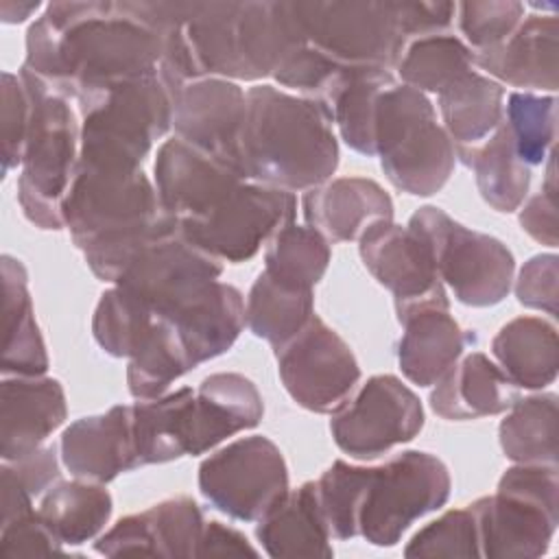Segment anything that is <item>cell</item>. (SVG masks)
I'll return each instance as SVG.
<instances>
[{
  "label": "cell",
  "mask_w": 559,
  "mask_h": 559,
  "mask_svg": "<svg viewBox=\"0 0 559 559\" xmlns=\"http://www.w3.org/2000/svg\"><path fill=\"white\" fill-rule=\"evenodd\" d=\"M162 37L142 2H50L26 31L20 72L90 109L109 90L153 74Z\"/></svg>",
  "instance_id": "cell-1"
},
{
  "label": "cell",
  "mask_w": 559,
  "mask_h": 559,
  "mask_svg": "<svg viewBox=\"0 0 559 559\" xmlns=\"http://www.w3.org/2000/svg\"><path fill=\"white\" fill-rule=\"evenodd\" d=\"M330 109L273 85L247 90L236 164L255 183L308 192L338 168V140Z\"/></svg>",
  "instance_id": "cell-2"
},
{
  "label": "cell",
  "mask_w": 559,
  "mask_h": 559,
  "mask_svg": "<svg viewBox=\"0 0 559 559\" xmlns=\"http://www.w3.org/2000/svg\"><path fill=\"white\" fill-rule=\"evenodd\" d=\"M183 39L201 76L260 81L306 46L293 2H190Z\"/></svg>",
  "instance_id": "cell-3"
},
{
  "label": "cell",
  "mask_w": 559,
  "mask_h": 559,
  "mask_svg": "<svg viewBox=\"0 0 559 559\" xmlns=\"http://www.w3.org/2000/svg\"><path fill=\"white\" fill-rule=\"evenodd\" d=\"M33 98L31 129L17 177V201L39 229L59 231L63 199L74 179L81 153V122L70 100L52 94L37 79L17 72Z\"/></svg>",
  "instance_id": "cell-4"
},
{
  "label": "cell",
  "mask_w": 559,
  "mask_h": 559,
  "mask_svg": "<svg viewBox=\"0 0 559 559\" xmlns=\"http://www.w3.org/2000/svg\"><path fill=\"white\" fill-rule=\"evenodd\" d=\"M376 155L386 179L413 197L439 192L456 164L445 129L430 98L404 83L380 94L376 107Z\"/></svg>",
  "instance_id": "cell-5"
},
{
  "label": "cell",
  "mask_w": 559,
  "mask_h": 559,
  "mask_svg": "<svg viewBox=\"0 0 559 559\" xmlns=\"http://www.w3.org/2000/svg\"><path fill=\"white\" fill-rule=\"evenodd\" d=\"M175 92L157 72L109 90L81 116L79 162L140 170L173 127Z\"/></svg>",
  "instance_id": "cell-6"
},
{
  "label": "cell",
  "mask_w": 559,
  "mask_h": 559,
  "mask_svg": "<svg viewBox=\"0 0 559 559\" xmlns=\"http://www.w3.org/2000/svg\"><path fill=\"white\" fill-rule=\"evenodd\" d=\"M406 227L430 247L441 282L461 304L489 308L509 295L515 260L502 240L467 229L435 205L419 207Z\"/></svg>",
  "instance_id": "cell-7"
},
{
  "label": "cell",
  "mask_w": 559,
  "mask_h": 559,
  "mask_svg": "<svg viewBox=\"0 0 559 559\" xmlns=\"http://www.w3.org/2000/svg\"><path fill=\"white\" fill-rule=\"evenodd\" d=\"M450 487L445 463L421 450H406L384 465L369 467L360 535L380 548L395 546L413 522L448 502Z\"/></svg>",
  "instance_id": "cell-8"
},
{
  "label": "cell",
  "mask_w": 559,
  "mask_h": 559,
  "mask_svg": "<svg viewBox=\"0 0 559 559\" xmlns=\"http://www.w3.org/2000/svg\"><path fill=\"white\" fill-rule=\"evenodd\" d=\"M164 212L155 183L142 168L124 170L79 162L63 199V223L81 251L127 234Z\"/></svg>",
  "instance_id": "cell-9"
},
{
  "label": "cell",
  "mask_w": 559,
  "mask_h": 559,
  "mask_svg": "<svg viewBox=\"0 0 559 559\" xmlns=\"http://www.w3.org/2000/svg\"><path fill=\"white\" fill-rule=\"evenodd\" d=\"M310 46L349 70H393L406 46L391 2H293Z\"/></svg>",
  "instance_id": "cell-10"
},
{
  "label": "cell",
  "mask_w": 559,
  "mask_h": 559,
  "mask_svg": "<svg viewBox=\"0 0 559 559\" xmlns=\"http://www.w3.org/2000/svg\"><path fill=\"white\" fill-rule=\"evenodd\" d=\"M199 489L221 513L258 522L288 493V467L269 437L251 435L231 441L199 465Z\"/></svg>",
  "instance_id": "cell-11"
},
{
  "label": "cell",
  "mask_w": 559,
  "mask_h": 559,
  "mask_svg": "<svg viewBox=\"0 0 559 559\" xmlns=\"http://www.w3.org/2000/svg\"><path fill=\"white\" fill-rule=\"evenodd\" d=\"M297 214L293 192L262 186L255 181L240 183L227 199L203 216L181 218V234L221 262L251 260Z\"/></svg>",
  "instance_id": "cell-12"
},
{
  "label": "cell",
  "mask_w": 559,
  "mask_h": 559,
  "mask_svg": "<svg viewBox=\"0 0 559 559\" xmlns=\"http://www.w3.org/2000/svg\"><path fill=\"white\" fill-rule=\"evenodd\" d=\"M275 360L288 395L312 413L338 411L360 380L352 347L317 314L295 336L275 345Z\"/></svg>",
  "instance_id": "cell-13"
},
{
  "label": "cell",
  "mask_w": 559,
  "mask_h": 559,
  "mask_svg": "<svg viewBox=\"0 0 559 559\" xmlns=\"http://www.w3.org/2000/svg\"><path fill=\"white\" fill-rule=\"evenodd\" d=\"M424 428L419 397L391 373L371 376L360 391L332 413L334 443L354 459H376L406 443Z\"/></svg>",
  "instance_id": "cell-14"
},
{
  "label": "cell",
  "mask_w": 559,
  "mask_h": 559,
  "mask_svg": "<svg viewBox=\"0 0 559 559\" xmlns=\"http://www.w3.org/2000/svg\"><path fill=\"white\" fill-rule=\"evenodd\" d=\"M358 251L365 269L391 290L400 323L426 308H450L430 247L406 225L393 218L371 223L358 238Z\"/></svg>",
  "instance_id": "cell-15"
},
{
  "label": "cell",
  "mask_w": 559,
  "mask_h": 559,
  "mask_svg": "<svg viewBox=\"0 0 559 559\" xmlns=\"http://www.w3.org/2000/svg\"><path fill=\"white\" fill-rule=\"evenodd\" d=\"M223 262L190 242L181 229L151 242L116 282L157 317H168L218 280Z\"/></svg>",
  "instance_id": "cell-16"
},
{
  "label": "cell",
  "mask_w": 559,
  "mask_h": 559,
  "mask_svg": "<svg viewBox=\"0 0 559 559\" xmlns=\"http://www.w3.org/2000/svg\"><path fill=\"white\" fill-rule=\"evenodd\" d=\"M153 173L162 207L179 221L207 214L247 181L231 162L177 135L157 148Z\"/></svg>",
  "instance_id": "cell-17"
},
{
  "label": "cell",
  "mask_w": 559,
  "mask_h": 559,
  "mask_svg": "<svg viewBox=\"0 0 559 559\" xmlns=\"http://www.w3.org/2000/svg\"><path fill=\"white\" fill-rule=\"evenodd\" d=\"M203 524L201 507L177 496L120 518L94 542V550L105 557H197Z\"/></svg>",
  "instance_id": "cell-18"
},
{
  "label": "cell",
  "mask_w": 559,
  "mask_h": 559,
  "mask_svg": "<svg viewBox=\"0 0 559 559\" xmlns=\"http://www.w3.org/2000/svg\"><path fill=\"white\" fill-rule=\"evenodd\" d=\"M245 105L247 92L236 81L221 76L188 81L175 94L173 129L188 144L238 166L236 144L245 120Z\"/></svg>",
  "instance_id": "cell-19"
},
{
  "label": "cell",
  "mask_w": 559,
  "mask_h": 559,
  "mask_svg": "<svg viewBox=\"0 0 559 559\" xmlns=\"http://www.w3.org/2000/svg\"><path fill=\"white\" fill-rule=\"evenodd\" d=\"M476 522L480 557L535 559L548 552L559 524V509H548L518 493L496 491L467 507Z\"/></svg>",
  "instance_id": "cell-20"
},
{
  "label": "cell",
  "mask_w": 559,
  "mask_h": 559,
  "mask_svg": "<svg viewBox=\"0 0 559 559\" xmlns=\"http://www.w3.org/2000/svg\"><path fill=\"white\" fill-rule=\"evenodd\" d=\"M61 463L81 480L109 483L140 467L133 439V408L118 404L107 413L72 421L61 435Z\"/></svg>",
  "instance_id": "cell-21"
},
{
  "label": "cell",
  "mask_w": 559,
  "mask_h": 559,
  "mask_svg": "<svg viewBox=\"0 0 559 559\" xmlns=\"http://www.w3.org/2000/svg\"><path fill=\"white\" fill-rule=\"evenodd\" d=\"M68 415L59 380L9 376L0 384V456L13 461L39 448Z\"/></svg>",
  "instance_id": "cell-22"
},
{
  "label": "cell",
  "mask_w": 559,
  "mask_h": 559,
  "mask_svg": "<svg viewBox=\"0 0 559 559\" xmlns=\"http://www.w3.org/2000/svg\"><path fill=\"white\" fill-rule=\"evenodd\" d=\"M559 20L557 13L528 15L498 46L474 52V66L500 85L522 90H557Z\"/></svg>",
  "instance_id": "cell-23"
},
{
  "label": "cell",
  "mask_w": 559,
  "mask_h": 559,
  "mask_svg": "<svg viewBox=\"0 0 559 559\" xmlns=\"http://www.w3.org/2000/svg\"><path fill=\"white\" fill-rule=\"evenodd\" d=\"M306 225L328 242H349L376 221L393 218L389 192L367 177H338L304 192Z\"/></svg>",
  "instance_id": "cell-24"
},
{
  "label": "cell",
  "mask_w": 559,
  "mask_h": 559,
  "mask_svg": "<svg viewBox=\"0 0 559 559\" xmlns=\"http://www.w3.org/2000/svg\"><path fill=\"white\" fill-rule=\"evenodd\" d=\"M518 400V386L483 352L459 358L430 393V408L450 421L500 415Z\"/></svg>",
  "instance_id": "cell-25"
},
{
  "label": "cell",
  "mask_w": 559,
  "mask_h": 559,
  "mask_svg": "<svg viewBox=\"0 0 559 559\" xmlns=\"http://www.w3.org/2000/svg\"><path fill=\"white\" fill-rule=\"evenodd\" d=\"M262 415V395L242 373L221 371L203 378L194 391V432L190 456L216 448L240 430L255 428Z\"/></svg>",
  "instance_id": "cell-26"
},
{
  "label": "cell",
  "mask_w": 559,
  "mask_h": 559,
  "mask_svg": "<svg viewBox=\"0 0 559 559\" xmlns=\"http://www.w3.org/2000/svg\"><path fill=\"white\" fill-rule=\"evenodd\" d=\"M166 319L179 330L197 367L225 354L236 343L245 328V299L236 286L214 280Z\"/></svg>",
  "instance_id": "cell-27"
},
{
  "label": "cell",
  "mask_w": 559,
  "mask_h": 559,
  "mask_svg": "<svg viewBox=\"0 0 559 559\" xmlns=\"http://www.w3.org/2000/svg\"><path fill=\"white\" fill-rule=\"evenodd\" d=\"M255 537L269 557H334L317 480H306L288 493L255 526Z\"/></svg>",
  "instance_id": "cell-28"
},
{
  "label": "cell",
  "mask_w": 559,
  "mask_h": 559,
  "mask_svg": "<svg viewBox=\"0 0 559 559\" xmlns=\"http://www.w3.org/2000/svg\"><path fill=\"white\" fill-rule=\"evenodd\" d=\"M397 343V362L406 380L419 386L435 384L476 341L448 308H426L408 317Z\"/></svg>",
  "instance_id": "cell-29"
},
{
  "label": "cell",
  "mask_w": 559,
  "mask_h": 559,
  "mask_svg": "<svg viewBox=\"0 0 559 559\" xmlns=\"http://www.w3.org/2000/svg\"><path fill=\"white\" fill-rule=\"evenodd\" d=\"M2 378L44 376L48 371V352L28 293V273L22 260L2 255Z\"/></svg>",
  "instance_id": "cell-30"
},
{
  "label": "cell",
  "mask_w": 559,
  "mask_h": 559,
  "mask_svg": "<svg viewBox=\"0 0 559 559\" xmlns=\"http://www.w3.org/2000/svg\"><path fill=\"white\" fill-rule=\"evenodd\" d=\"M443 129L452 140L456 157L465 164L504 118V87L472 70L452 87L439 94Z\"/></svg>",
  "instance_id": "cell-31"
},
{
  "label": "cell",
  "mask_w": 559,
  "mask_h": 559,
  "mask_svg": "<svg viewBox=\"0 0 559 559\" xmlns=\"http://www.w3.org/2000/svg\"><path fill=\"white\" fill-rule=\"evenodd\" d=\"M133 408V439L140 467L190 454L194 432V391L183 386Z\"/></svg>",
  "instance_id": "cell-32"
},
{
  "label": "cell",
  "mask_w": 559,
  "mask_h": 559,
  "mask_svg": "<svg viewBox=\"0 0 559 559\" xmlns=\"http://www.w3.org/2000/svg\"><path fill=\"white\" fill-rule=\"evenodd\" d=\"M498 367L520 389H544L559 369L555 323L542 317H518L500 328L491 341Z\"/></svg>",
  "instance_id": "cell-33"
},
{
  "label": "cell",
  "mask_w": 559,
  "mask_h": 559,
  "mask_svg": "<svg viewBox=\"0 0 559 559\" xmlns=\"http://www.w3.org/2000/svg\"><path fill=\"white\" fill-rule=\"evenodd\" d=\"M111 496L100 483L57 480L37 507L39 515L61 539V544L79 546L94 539L111 518Z\"/></svg>",
  "instance_id": "cell-34"
},
{
  "label": "cell",
  "mask_w": 559,
  "mask_h": 559,
  "mask_svg": "<svg viewBox=\"0 0 559 559\" xmlns=\"http://www.w3.org/2000/svg\"><path fill=\"white\" fill-rule=\"evenodd\" d=\"M465 166L474 170L483 201L496 212H515L524 203L531 186V168L520 159L504 118L498 129L469 153Z\"/></svg>",
  "instance_id": "cell-35"
},
{
  "label": "cell",
  "mask_w": 559,
  "mask_h": 559,
  "mask_svg": "<svg viewBox=\"0 0 559 559\" xmlns=\"http://www.w3.org/2000/svg\"><path fill=\"white\" fill-rule=\"evenodd\" d=\"M194 369L186 343L166 317H157L127 367L129 393L135 400H153L168 393V386Z\"/></svg>",
  "instance_id": "cell-36"
},
{
  "label": "cell",
  "mask_w": 559,
  "mask_h": 559,
  "mask_svg": "<svg viewBox=\"0 0 559 559\" xmlns=\"http://www.w3.org/2000/svg\"><path fill=\"white\" fill-rule=\"evenodd\" d=\"M500 448L513 463H557V395L515 400L498 428Z\"/></svg>",
  "instance_id": "cell-37"
},
{
  "label": "cell",
  "mask_w": 559,
  "mask_h": 559,
  "mask_svg": "<svg viewBox=\"0 0 559 559\" xmlns=\"http://www.w3.org/2000/svg\"><path fill=\"white\" fill-rule=\"evenodd\" d=\"M314 314L312 290L280 284L264 271L249 288L245 323L249 332L273 347L295 336Z\"/></svg>",
  "instance_id": "cell-38"
},
{
  "label": "cell",
  "mask_w": 559,
  "mask_h": 559,
  "mask_svg": "<svg viewBox=\"0 0 559 559\" xmlns=\"http://www.w3.org/2000/svg\"><path fill=\"white\" fill-rule=\"evenodd\" d=\"M395 70L404 85L441 94L474 70V50L448 33L415 37L406 41Z\"/></svg>",
  "instance_id": "cell-39"
},
{
  "label": "cell",
  "mask_w": 559,
  "mask_h": 559,
  "mask_svg": "<svg viewBox=\"0 0 559 559\" xmlns=\"http://www.w3.org/2000/svg\"><path fill=\"white\" fill-rule=\"evenodd\" d=\"M330 242L310 225H284L264 251V273L290 288L312 290L325 275Z\"/></svg>",
  "instance_id": "cell-40"
},
{
  "label": "cell",
  "mask_w": 559,
  "mask_h": 559,
  "mask_svg": "<svg viewBox=\"0 0 559 559\" xmlns=\"http://www.w3.org/2000/svg\"><path fill=\"white\" fill-rule=\"evenodd\" d=\"M395 83L389 70H352L330 105L343 142L367 157L376 155V107L380 94Z\"/></svg>",
  "instance_id": "cell-41"
},
{
  "label": "cell",
  "mask_w": 559,
  "mask_h": 559,
  "mask_svg": "<svg viewBox=\"0 0 559 559\" xmlns=\"http://www.w3.org/2000/svg\"><path fill=\"white\" fill-rule=\"evenodd\" d=\"M157 314L135 295L114 284L105 290L94 308L92 332L105 354L114 358H131Z\"/></svg>",
  "instance_id": "cell-42"
},
{
  "label": "cell",
  "mask_w": 559,
  "mask_h": 559,
  "mask_svg": "<svg viewBox=\"0 0 559 559\" xmlns=\"http://www.w3.org/2000/svg\"><path fill=\"white\" fill-rule=\"evenodd\" d=\"M504 124L513 138L520 159L531 168L550 155L557 127V98L531 92L509 94Z\"/></svg>",
  "instance_id": "cell-43"
},
{
  "label": "cell",
  "mask_w": 559,
  "mask_h": 559,
  "mask_svg": "<svg viewBox=\"0 0 559 559\" xmlns=\"http://www.w3.org/2000/svg\"><path fill=\"white\" fill-rule=\"evenodd\" d=\"M369 480V467L334 461L317 480V493L328 531L334 539H352L360 535L358 520Z\"/></svg>",
  "instance_id": "cell-44"
},
{
  "label": "cell",
  "mask_w": 559,
  "mask_h": 559,
  "mask_svg": "<svg viewBox=\"0 0 559 559\" xmlns=\"http://www.w3.org/2000/svg\"><path fill=\"white\" fill-rule=\"evenodd\" d=\"M349 72V68L336 63L314 46L306 44L280 63V68L273 72V79L280 85L299 92V96L319 100L330 109Z\"/></svg>",
  "instance_id": "cell-45"
},
{
  "label": "cell",
  "mask_w": 559,
  "mask_h": 559,
  "mask_svg": "<svg viewBox=\"0 0 559 559\" xmlns=\"http://www.w3.org/2000/svg\"><path fill=\"white\" fill-rule=\"evenodd\" d=\"M404 557H480L476 522L469 509H452L419 528Z\"/></svg>",
  "instance_id": "cell-46"
},
{
  "label": "cell",
  "mask_w": 559,
  "mask_h": 559,
  "mask_svg": "<svg viewBox=\"0 0 559 559\" xmlns=\"http://www.w3.org/2000/svg\"><path fill=\"white\" fill-rule=\"evenodd\" d=\"M459 31L474 52L502 44L524 20V4L515 0H472L456 4Z\"/></svg>",
  "instance_id": "cell-47"
},
{
  "label": "cell",
  "mask_w": 559,
  "mask_h": 559,
  "mask_svg": "<svg viewBox=\"0 0 559 559\" xmlns=\"http://www.w3.org/2000/svg\"><path fill=\"white\" fill-rule=\"evenodd\" d=\"M33 98L20 74L2 72V173L22 166Z\"/></svg>",
  "instance_id": "cell-48"
},
{
  "label": "cell",
  "mask_w": 559,
  "mask_h": 559,
  "mask_svg": "<svg viewBox=\"0 0 559 559\" xmlns=\"http://www.w3.org/2000/svg\"><path fill=\"white\" fill-rule=\"evenodd\" d=\"M63 552L61 539L52 533L37 509L0 526V557H41Z\"/></svg>",
  "instance_id": "cell-49"
},
{
  "label": "cell",
  "mask_w": 559,
  "mask_h": 559,
  "mask_svg": "<svg viewBox=\"0 0 559 559\" xmlns=\"http://www.w3.org/2000/svg\"><path fill=\"white\" fill-rule=\"evenodd\" d=\"M559 258L555 253H539L524 262L515 280V297L522 306L557 314Z\"/></svg>",
  "instance_id": "cell-50"
},
{
  "label": "cell",
  "mask_w": 559,
  "mask_h": 559,
  "mask_svg": "<svg viewBox=\"0 0 559 559\" xmlns=\"http://www.w3.org/2000/svg\"><path fill=\"white\" fill-rule=\"evenodd\" d=\"M395 22L406 41L415 37L445 33L456 15L454 2H419V0H397L391 2Z\"/></svg>",
  "instance_id": "cell-51"
},
{
  "label": "cell",
  "mask_w": 559,
  "mask_h": 559,
  "mask_svg": "<svg viewBox=\"0 0 559 559\" xmlns=\"http://www.w3.org/2000/svg\"><path fill=\"white\" fill-rule=\"evenodd\" d=\"M33 498L46 493L59 480V459L52 445H39L33 452L2 465Z\"/></svg>",
  "instance_id": "cell-52"
},
{
  "label": "cell",
  "mask_w": 559,
  "mask_h": 559,
  "mask_svg": "<svg viewBox=\"0 0 559 559\" xmlns=\"http://www.w3.org/2000/svg\"><path fill=\"white\" fill-rule=\"evenodd\" d=\"M522 229L537 242L557 247V192L539 190L520 210Z\"/></svg>",
  "instance_id": "cell-53"
},
{
  "label": "cell",
  "mask_w": 559,
  "mask_h": 559,
  "mask_svg": "<svg viewBox=\"0 0 559 559\" xmlns=\"http://www.w3.org/2000/svg\"><path fill=\"white\" fill-rule=\"evenodd\" d=\"M258 557V548L240 533L223 522L210 520L203 524L201 539L197 546V557Z\"/></svg>",
  "instance_id": "cell-54"
},
{
  "label": "cell",
  "mask_w": 559,
  "mask_h": 559,
  "mask_svg": "<svg viewBox=\"0 0 559 559\" xmlns=\"http://www.w3.org/2000/svg\"><path fill=\"white\" fill-rule=\"evenodd\" d=\"M41 4L35 2H13V0H4L0 2V17L4 24H20L26 17H31V13H35Z\"/></svg>",
  "instance_id": "cell-55"
}]
</instances>
